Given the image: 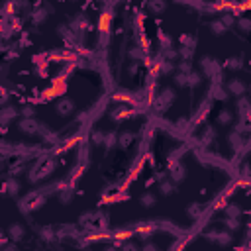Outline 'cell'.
<instances>
[{
	"label": "cell",
	"instance_id": "1",
	"mask_svg": "<svg viewBox=\"0 0 251 251\" xmlns=\"http://www.w3.org/2000/svg\"><path fill=\"white\" fill-rule=\"evenodd\" d=\"M73 108V102L71 100H65V102H59V106H57V110H59V114H69Z\"/></svg>",
	"mask_w": 251,
	"mask_h": 251
},
{
	"label": "cell",
	"instance_id": "2",
	"mask_svg": "<svg viewBox=\"0 0 251 251\" xmlns=\"http://www.w3.org/2000/svg\"><path fill=\"white\" fill-rule=\"evenodd\" d=\"M230 88H232L236 94H241V92H243V85H241V82H232V85H230Z\"/></svg>",
	"mask_w": 251,
	"mask_h": 251
},
{
	"label": "cell",
	"instance_id": "3",
	"mask_svg": "<svg viewBox=\"0 0 251 251\" xmlns=\"http://www.w3.org/2000/svg\"><path fill=\"white\" fill-rule=\"evenodd\" d=\"M10 233H12L14 237H20V236H22V227H20V226H12V227H10Z\"/></svg>",
	"mask_w": 251,
	"mask_h": 251
},
{
	"label": "cell",
	"instance_id": "4",
	"mask_svg": "<svg viewBox=\"0 0 251 251\" xmlns=\"http://www.w3.org/2000/svg\"><path fill=\"white\" fill-rule=\"evenodd\" d=\"M153 200H155V198H153L151 194H145V196H143V202H145V206H151Z\"/></svg>",
	"mask_w": 251,
	"mask_h": 251
},
{
	"label": "cell",
	"instance_id": "5",
	"mask_svg": "<svg viewBox=\"0 0 251 251\" xmlns=\"http://www.w3.org/2000/svg\"><path fill=\"white\" fill-rule=\"evenodd\" d=\"M230 118H232V116H230V114H227V112H224V114H222V116H220L218 120H220V122H230Z\"/></svg>",
	"mask_w": 251,
	"mask_h": 251
},
{
	"label": "cell",
	"instance_id": "6",
	"mask_svg": "<svg viewBox=\"0 0 251 251\" xmlns=\"http://www.w3.org/2000/svg\"><path fill=\"white\" fill-rule=\"evenodd\" d=\"M124 251H138V247L133 245V243H128V245L124 247Z\"/></svg>",
	"mask_w": 251,
	"mask_h": 251
},
{
	"label": "cell",
	"instance_id": "7",
	"mask_svg": "<svg viewBox=\"0 0 251 251\" xmlns=\"http://www.w3.org/2000/svg\"><path fill=\"white\" fill-rule=\"evenodd\" d=\"M130 139H132V135H122V145H126V143H130Z\"/></svg>",
	"mask_w": 251,
	"mask_h": 251
},
{
	"label": "cell",
	"instance_id": "8",
	"mask_svg": "<svg viewBox=\"0 0 251 251\" xmlns=\"http://www.w3.org/2000/svg\"><path fill=\"white\" fill-rule=\"evenodd\" d=\"M227 214H230V216H237V208L230 206V208H227Z\"/></svg>",
	"mask_w": 251,
	"mask_h": 251
},
{
	"label": "cell",
	"instance_id": "9",
	"mask_svg": "<svg viewBox=\"0 0 251 251\" xmlns=\"http://www.w3.org/2000/svg\"><path fill=\"white\" fill-rule=\"evenodd\" d=\"M143 251H157V249L153 245H145V249H143Z\"/></svg>",
	"mask_w": 251,
	"mask_h": 251
},
{
	"label": "cell",
	"instance_id": "10",
	"mask_svg": "<svg viewBox=\"0 0 251 251\" xmlns=\"http://www.w3.org/2000/svg\"><path fill=\"white\" fill-rule=\"evenodd\" d=\"M106 251H116V249H106Z\"/></svg>",
	"mask_w": 251,
	"mask_h": 251
}]
</instances>
